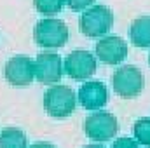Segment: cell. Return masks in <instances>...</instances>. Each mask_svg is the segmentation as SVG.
Wrapping results in <instances>:
<instances>
[{"mask_svg":"<svg viewBox=\"0 0 150 148\" xmlns=\"http://www.w3.org/2000/svg\"><path fill=\"white\" fill-rule=\"evenodd\" d=\"M77 108V94L72 87L54 84L44 94V110L52 118H67Z\"/></svg>","mask_w":150,"mask_h":148,"instance_id":"1","label":"cell"},{"mask_svg":"<svg viewBox=\"0 0 150 148\" xmlns=\"http://www.w3.org/2000/svg\"><path fill=\"white\" fill-rule=\"evenodd\" d=\"M113 26V12L107 5H91L80 16V32L86 37H105Z\"/></svg>","mask_w":150,"mask_h":148,"instance_id":"2","label":"cell"},{"mask_svg":"<svg viewBox=\"0 0 150 148\" xmlns=\"http://www.w3.org/2000/svg\"><path fill=\"white\" fill-rule=\"evenodd\" d=\"M33 40L37 45L45 49L63 47L68 42V26L56 18L42 19L33 28Z\"/></svg>","mask_w":150,"mask_h":148,"instance_id":"3","label":"cell"},{"mask_svg":"<svg viewBox=\"0 0 150 148\" xmlns=\"http://www.w3.org/2000/svg\"><path fill=\"white\" fill-rule=\"evenodd\" d=\"M143 85H145L143 73L133 65L120 66L112 75L113 91L124 99H133V98L140 96V92L143 91Z\"/></svg>","mask_w":150,"mask_h":148,"instance_id":"4","label":"cell"},{"mask_svg":"<svg viewBox=\"0 0 150 148\" xmlns=\"http://www.w3.org/2000/svg\"><path fill=\"white\" fill-rule=\"evenodd\" d=\"M119 129V122L115 118V115L108 111H96L91 113L86 120H84V132L87 138H91L93 141L103 143V141H110L115 138Z\"/></svg>","mask_w":150,"mask_h":148,"instance_id":"5","label":"cell"},{"mask_svg":"<svg viewBox=\"0 0 150 148\" xmlns=\"http://www.w3.org/2000/svg\"><path fill=\"white\" fill-rule=\"evenodd\" d=\"M35 63V78L44 85H54L63 77V59L59 54L44 51L33 59Z\"/></svg>","mask_w":150,"mask_h":148,"instance_id":"6","label":"cell"},{"mask_svg":"<svg viewBox=\"0 0 150 148\" xmlns=\"http://www.w3.org/2000/svg\"><path fill=\"white\" fill-rule=\"evenodd\" d=\"M4 75L11 85L26 87L35 78V63L28 56H14L5 63Z\"/></svg>","mask_w":150,"mask_h":148,"instance_id":"7","label":"cell"},{"mask_svg":"<svg viewBox=\"0 0 150 148\" xmlns=\"http://www.w3.org/2000/svg\"><path fill=\"white\" fill-rule=\"evenodd\" d=\"M63 72L74 80H87L96 73V58L89 51H74L67 56Z\"/></svg>","mask_w":150,"mask_h":148,"instance_id":"8","label":"cell"},{"mask_svg":"<svg viewBox=\"0 0 150 148\" xmlns=\"http://www.w3.org/2000/svg\"><path fill=\"white\" fill-rule=\"evenodd\" d=\"M96 56L105 65H120L127 56V44L120 37L105 35L96 44Z\"/></svg>","mask_w":150,"mask_h":148,"instance_id":"9","label":"cell"},{"mask_svg":"<svg viewBox=\"0 0 150 148\" xmlns=\"http://www.w3.org/2000/svg\"><path fill=\"white\" fill-rule=\"evenodd\" d=\"M79 103L86 110H100L108 103V89L103 82L93 80V82H84L82 87L79 89Z\"/></svg>","mask_w":150,"mask_h":148,"instance_id":"10","label":"cell"},{"mask_svg":"<svg viewBox=\"0 0 150 148\" xmlns=\"http://www.w3.org/2000/svg\"><path fill=\"white\" fill-rule=\"evenodd\" d=\"M129 38H131L133 45H136L140 49L150 47V16H140L131 23Z\"/></svg>","mask_w":150,"mask_h":148,"instance_id":"11","label":"cell"},{"mask_svg":"<svg viewBox=\"0 0 150 148\" xmlns=\"http://www.w3.org/2000/svg\"><path fill=\"white\" fill-rule=\"evenodd\" d=\"M26 134L18 127H5L0 132V148H26Z\"/></svg>","mask_w":150,"mask_h":148,"instance_id":"12","label":"cell"},{"mask_svg":"<svg viewBox=\"0 0 150 148\" xmlns=\"http://www.w3.org/2000/svg\"><path fill=\"white\" fill-rule=\"evenodd\" d=\"M33 5L40 14H44L47 18H52V16L61 12V9L65 5V0H33Z\"/></svg>","mask_w":150,"mask_h":148,"instance_id":"13","label":"cell"},{"mask_svg":"<svg viewBox=\"0 0 150 148\" xmlns=\"http://www.w3.org/2000/svg\"><path fill=\"white\" fill-rule=\"evenodd\" d=\"M133 134L140 145L150 147V118H140L133 125Z\"/></svg>","mask_w":150,"mask_h":148,"instance_id":"14","label":"cell"},{"mask_svg":"<svg viewBox=\"0 0 150 148\" xmlns=\"http://www.w3.org/2000/svg\"><path fill=\"white\" fill-rule=\"evenodd\" d=\"M96 0H65V5L70 7L72 11H84L87 7H91Z\"/></svg>","mask_w":150,"mask_h":148,"instance_id":"15","label":"cell"},{"mask_svg":"<svg viewBox=\"0 0 150 148\" xmlns=\"http://www.w3.org/2000/svg\"><path fill=\"white\" fill-rule=\"evenodd\" d=\"M112 148H140V143L131 138H119L112 143Z\"/></svg>","mask_w":150,"mask_h":148,"instance_id":"16","label":"cell"},{"mask_svg":"<svg viewBox=\"0 0 150 148\" xmlns=\"http://www.w3.org/2000/svg\"><path fill=\"white\" fill-rule=\"evenodd\" d=\"M30 148H56V147L51 145V143H47V141H37L35 145H32Z\"/></svg>","mask_w":150,"mask_h":148,"instance_id":"17","label":"cell"},{"mask_svg":"<svg viewBox=\"0 0 150 148\" xmlns=\"http://www.w3.org/2000/svg\"><path fill=\"white\" fill-rule=\"evenodd\" d=\"M84 148H105V147H101V145H87V147H84Z\"/></svg>","mask_w":150,"mask_h":148,"instance_id":"18","label":"cell"},{"mask_svg":"<svg viewBox=\"0 0 150 148\" xmlns=\"http://www.w3.org/2000/svg\"><path fill=\"white\" fill-rule=\"evenodd\" d=\"M149 63H150V56H149Z\"/></svg>","mask_w":150,"mask_h":148,"instance_id":"19","label":"cell"}]
</instances>
